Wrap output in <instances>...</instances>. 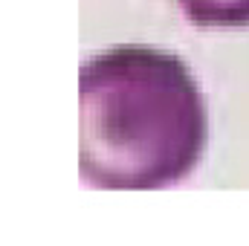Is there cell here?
<instances>
[{
    "instance_id": "1",
    "label": "cell",
    "mask_w": 249,
    "mask_h": 246,
    "mask_svg": "<svg viewBox=\"0 0 249 246\" xmlns=\"http://www.w3.org/2000/svg\"><path fill=\"white\" fill-rule=\"evenodd\" d=\"M81 177L96 188L145 191L186 180L209 119L186 64L151 47H116L81 67Z\"/></svg>"
},
{
    "instance_id": "2",
    "label": "cell",
    "mask_w": 249,
    "mask_h": 246,
    "mask_svg": "<svg viewBox=\"0 0 249 246\" xmlns=\"http://www.w3.org/2000/svg\"><path fill=\"white\" fill-rule=\"evenodd\" d=\"M194 26L241 29L249 26V0H174Z\"/></svg>"
}]
</instances>
